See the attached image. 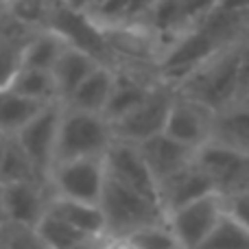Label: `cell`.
<instances>
[{
	"instance_id": "cell-8",
	"label": "cell",
	"mask_w": 249,
	"mask_h": 249,
	"mask_svg": "<svg viewBox=\"0 0 249 249\" xmlns=\"http://www.w3.org/2000/svg\"><path fill=\"white\" fill-rule=\"evenodd\" d=\"M103 162H105V171H107L109 179L118 181V184L127 186V188L136 190V193L144 195V197L160 203L158 181H155L149 164L142 158L138 144L114 140V144L105 153Z\"/></svg>"
},
{
	"instance_id": "cell-12",
	"label": "cell",
	"mask_w": 249,
	"mask_h": 249,
	"mask_svg": "<svg viewBox=\"0 0 249 249\" xmlns=\"http://www.w3.org/2000/svg\"><path fill=\"white\" fill-rule=\"evenodd\" d=\"M138 149H140L144 162L149 164L158 186L162 184V181H166L168 177L184 171L186 166H190V164L195 162V153H197V151L184 146L181 142L168 138L166 133L142 142V144H138Z\"/></svg>"
},
{
	"instance_id": "cell-24",
	"label": "cell",
	"mask_w": 249,
	"mask_h": 249,
	"mask_svg": "<svg viewBox=\"0 0 249 249\" xmlns=\"http://www.w3.org/2000/svg\"><path fill=\"white\" fill-rule=\"evenodd\" d=\"M129 238L140 249H181L175 234L168 228V223H158V225L142 228V230H138V232H133Z\"/></svg>"
},
{
	"instance_id": "cell-37",
	"label": "cell",
	"mask_w": 249,
	"mask_h": 249,
	"mask_svg": "<svg viewBox=\"0 0 249 249\" xmlns=\"http://www.w3.org/2000/svg\"><path fill=\"white\" fill-rule=\"evenodd\" d=\"M4 2H7V0H4Z\"/></svg>"
},
{
	"instance_id": "cell-32",
	"label": "cell",
	"mask_w": 249,
	"mask_h": 249,
	"mask_svg": "<svg viewBox=\"0 0 249 249\" xmlns=\"http://www.w3.org/2000/svg\"><path fill=\"white\" fill-rule=\"evenodd\" d=\"M241 101H245V103L249 105V86H247V90H245V94H243V99Z\"/></svg>"
},
{
	"instance_id": "cell-31",
	"label": "cell",
	"mask_w": 249,
	"mask_h": 249,
	"mask_svg": "<svg viewBox=\"0 0 249 249\" xmlns=\"http://www.w3.org/2000/svg\"><path fill=\"white\" fill-rule=\"evenodd\" d=\"M4 144H7V138H0V166H2V158H4Z\"/></svg>"
},
{
	"instance_id": "cell-11",
	"label": "cell",
	"mask_w": 249,
	"mask_h": 249,
	"mask_svg": "<svg viewBox=\"0 0 249 249\" xmlns=\"http://www.w3.org/2000/svg\"><path fill=\"white\" fill-rule=\"evenodd\" d=\"M212 193H221V190L216 188L214 181L195 162L158 186L160 206H162L166 216L171 214V212L179 210V208L188 206V203H193V201H199V199L208 197V195H212Z\"/></svg>"
},
{
	"instance_id": "cell-1",
	"label": "cell",
	"mask_w": 249,
	"mask_h": 249,
	"mask_svg": "<svg viewBox=\"0 0 249 249\" xmlns=\"http://www.w3.org/2000/svg\"><path fill=\"white\" fill-rule=\"evenodd\" d=\"M247 42L249 35L221 51L199 70H195L190 77H186L175 90L181 96H188V99L210 107L214 114L241 101L243 92H245Z\"/></svg>"
},
{
	"instance_id": "cell-28",
	"label": "cell",
	"mask_w": 249,
	"mask_h": 249,
	"mask_svg": "<svg viewBox=\"0 0 249 249\" xmlns=\"http://www.w3.org/2000/svg\"><path fill=\"white\" fill-rule=\"evenodd\" d=\"M105 249H140L129 236H105Z\"/></svg>"
},
{
	"instance_id": "cell-33",
	"label": "cell",
	"mask_w": 249,
	"mask_h": 249,
	"mask_svg": "<svg viewBox=\"0 0 249 249\" xmlns=\"http://www.w3.org/2000/svg\"><path fill=\"white\" fill-rule=\"evenodd\" d=\"M4 7V0H0V9H2Z\"/></svg>"
},
{
	"instance_id": "cell-4",
	"label": "cell",
	"mask_w": 249,
	"mask_h": 249,
	"mask_svg": "<svg viewBox=\"0 0 249 249\" xmlns=\"http://www.w3.org/2000/svg\"><path fill=\"white\" fill-rule=\"evenodd\" d=\"M177 90L175 86L160 79L151 94L118 123H114V136L116 140L131 142V144H142L155 136H162L166 131L168 114L175 103Z\"/></svg>"
},
{
	"instance_id": "cell-21",
	"label": "cell",
	"mask_w": 249,
	"mask_h": 249,
	"mask_svg": "<svg viewBox=\"0 0 249 249\" xmlns=\"http://www.w3.org/2000/svg\"><path fill=\"white\" fill-rule=\"evenodd\" d=\"M20 181H39V184H44V179L35 171L33 162L24 153L20 142L16 138H7L2 166H0V184H20Z\"/></svg>"
},
{
	"instance_id": "cell-23",
	"label": "cell",
	"mask_w": 249,
	"mask_h": 249,
	"mask_svg": "<svg viewBox=\"0 0 249 249\" xmlns=\"http://www.w3.org/2000/svg\"><path fill=\"white\" fill-rule=\"evenodd\" d=\"M199 249H249V230L234 214L225 212Z\"/></svg>"
},
{
	"instance_id": "cell-18",
	"label": "cell",
	"mask_w": 249,
	"mask_h": 249,
	"mask_svg": "<svg viewBox=\"0 0 249 249\" xmlns=\"http://www.w3.org/2000/svg\"><path fill=\"white\" fill-rule=\"evenodd\" d=\"M68 46H70V42L57 29H53V26L51 29L37 31L31 37V42L26 44L24 55H22V66L53 72V68L57 66V61L61 59V55L66 53Z\"/></svg>"
},
{
	"instance_id": "cell-13",
	"label": "cell",
	"mask_w": 249,
	"mask_h": 249,
	"mask_svg": "<svg viewBox=\"0 0 249 249\" xmlns=\"http://www.w3.org/2000/svg\"><path fill=\"white\" fill-rule=\"evenodd\" d=\"M210 142L249 158V105L236 101L214 114Z\"/></svg>"
},
{
	"instance_id": "cell-14",
	"label": "cell",
	"mask_w": 249,
	"mask_h": 249,
	"mask_svg": "<svg viewBox=\"0 0 249 249\" xmlns=\"http://www.w3.org/2000/svg\"><path fill=\"white\" fill-rule=\"evenodd\" d=\"M114 83H116V68L107 66V64H101L99 68L77 88V92H74L64 105L70 109H77V112L103 116L105 109H107L109 96H112Z\"/></svg>"
},
{
	"instance_id": "cell-29",
	"label": "cell",
	"mask_w": 249,
	"mask_h": 249,
	"mask_svg": "<svg viewBox=\"0 0 249 249\" xmlns=\"http://www.w3.org/2000/svg\"><path fill=\"white\" fill-rule=\"evenodd\" d=\"M74 249H105V236L99 238H86L81 245H77Z\"/></svg>"
},
{
	"instance_id": "cell-2",
	"label": "cell",
	"mask_w": 249,
	"mask_h": 249,
	"mask_svg": "<svg viewBox=\"0 0 249 249\" xmlns=\"http://www.w3.org/2000/svg\"><path fill=\"white\" fill-rule=\"evenodd\" d=\"M114 140H116L114 127L105 116L77 112L64 105L59 136H57L55 164L70 162V160L105 158Z\"/></svg>"
},
{
	"instance_id": "cell-25",
	"label": "cell",
	"mask_w": 249,
	"mask_h": 249,
	"mask_svg": "<svg viewBox=\"0 0 249 249\" xmlns=\"http://www.w3.org/2000/svg\"><path fill=\"white\" fill-rule=\"evenodd\" d=\"M2 247L4 249H48L33 228H20V225H4Z\"/></svg>"
},
{
	"instance_id": "cell-35",
	"label": "cell",
	"mask_w": 249,
	"mask_h": 249,
	"mask_svg": "<svg viewBox=\"0 0 249 249\" xmlns=\"http://www.w3.org/2000/svg\"><path fill=\"white\" fill-rule=\"evenodd\" d=\"M2 230H4V228H0V236H2Z\"/></svg>"
},
{
	"instance_id": "cell-17",
	"label": "cell",
	"mask_w": 249,
	"mask_h": 249,
	"mask_svg": "<svg viewBox=\"0 0 249 249\" xmlns=\"http://www.w3.org/2000/svg\"><path fill=\"white\" fill-rule=\"evenodd\" d=\"M48 105L24 99L11 88L0 92V138H18L22 129Z\"/></svg>"
},
{
	"instance_id": "cell-16",
	"label": "cell",
	"mask_w": 249,
	"mask_h": 249,
	"mask_svg": "<svg viewBox=\"0 0 249 249\" xmlns=\"http://www.w3.org/2000/svg\"><path fill=\"white\" fill-rule=\"evenodd\" d=\"M48 212L55 216L64 219L68 225L79 230L81 234L90 238L107 236V225H105V214L101 206L96 203H83V201H72V199L64 197H53L48 201Z\"/></svg>"
},
{
	"instance_id": "cell-30",
	"label": "cell",
	"mask_w": 249,
	"mask_h": 249,
	"mask_svg": "<svg viewBox=\"0 0 249 249\" xmlns=\"http://www.w3.org/2000/svg\"><path fill=\"white\" fill-rule=\"evenodd\" d=\"M7 225V219H4V210H2V195H0V228Z\"/></svg>"
},
{
	"instance_id": "cell-36",
	"label": "cell",
	"mask_w": 249,
	"mask_h": 249,
	"mask_svg": "<svg viewBox=\"0 0 249 249\" xmlns=\"http://www.w3.org/2000/svg\"><path fill=\"white\" fill-rule=\"evenodd\" d=\"M57 2H59V0H57Z\"/></svg>"
},
{
	"instance_id": "cell-9",
	"label": "cell",
	"mask_w": 249,
	"mask_h": 249,
	"mask_svg": "<svg viewBox=\"0 0 249 249\" xmlns=\"http://www.w3.org/2000/svg\"><path fill=\"white\" fill-rule=\"evenodd\" d=\"M212 123H214V112L210 107L188 99V96H181L177 92L164 133L188 149L199 151L203 144L210 142Z\"/></svg>"
},
{
	"instance_id": "cell-34",
	"label": "cell",
	"mask_w": 249,
	"mask_h": 249,
	"mask_svg": "<svg viewBox=\"0 0 249 249\" xmlns=\"http://www.w3.org/2000/svg\"><path fill=\"white\" fill-rule=\"evenodd\" d=\"M0 249H4V247H2V236H0Z\"/></svg>"
},
{
	"instance_id": "cell-3",
	"label": "cell",
	"mask_w": 249,
	"mask_h": 249,
	"mask_svg": "<svg viewBox=\"0 0 249 249\" xmlns=\"http://www.w3.org/2000/svg\"><path fill=\"white\" fill-rule=\"evenodd\" d=\"M101 210L105 214L107 236H131L142 228L166 223V214L158 201L109 177L105 181V190L101 197Z\"/></svg>"
},
{
	"instance_id": "cell-19",
	"label": "cell",
	"mask_w": 249,
	"mask_h": 249,
	"mask_svg": "<svg viewBox=\"0 0 249 249\" xmlns=\"http://www.w3.org/2000/svg\"><path fill=\"white\" fill-rule=\"evenodd\" d=\"M11 90L22 94L24 99L37 101V103H46V105L61 103L55 77H53V72H48V70H37V68H26V66H22L16 81H13V86H11Z\"/></svg>"
},
{
	"instance_id": "cell-10",
	"label": "cell",
	"mask_w": 249,
	"mask_h": 249,
	"mask_svg": "<svg viewBox=\"0 0 249 249\" xmlns=\"http://www.w3.org/2000/svg\"><path fill=\"white\" fill-rule=\"evenodd\" d=\"M2 210L7 225L37 228L48 212L51 190L39 181H20V184H0Z\"/></svg>"
},
{
	"instance_id": "cell-27",
	"label": "cell",
	"mask_w": 249,
	"mask_h": 249,
	"mask_svg": "<svg viewBox=\"0 0 249 249\" xmlns=\"http://www.w3.org/2000/svg\"><path fill=\"white\" fill-rule=\"evenodd\" d=\"M59 4L70 13H77V16H90L96 9L99 0H59Z\"/></svg>"
},
{
	"instance_id": "cell-15",
	"label": "cell",
	"mask_w": 249,
	"mask_h": 249,
	"mask_svg": "<svg viewBox=\"0 0 249 249\" xmlns=\"http://www.w3.org/2000/svg\"><path fill=\"white\" fill-rule=\"evenodd\" d=\"M101 64H103V61H99L94 55H90L88 51L70 44V46L66 48V53L61 55V59L57 61V66L53 68V77H55L61 103H66V101L77 92V88L81 86Z\"/></svg>"
},
{
	"instance_id": "cell-22",
	"label": "cell",
	"mask_w": 249,
	"mask_h": 249,
	"mask_svg": "<svg viewBox=\"0 0 249 249\" xmlns=\"http://www.w3.org/2000/svg\"><path fill=\"white\" fill-rule=\"evenodd\" d=\"M35 232L39 234V238L48 249H74L86 238H90L86 234H81L79 230H74L72 225H68L64 219L55 216L53 212L44 214V219L37 223Z\"/></svg>"
},
{
	"instance_id": "cell-26",
	"label": "cell",
	"mask_w": 249,
	"mask_h": 249,
	"mask_svg": "<svg viewBox=\"0 0 249 249\" xmlns=\"http://www.w3.org/2000/svg\"><path fill=\"white\" fill-rule=\"evenodd\" d=\"M225 197H228V212L236 216L249 230V190L230 193V195H225Z\"/></svg>"
},
{
	"instance_id": "cell-5",
	"label": "cell",
	"mask_w": 249,
	"mask_h": 249,
	"mask_svg": "<svg viewBox=\"0 0 249 249\" xmlns=\"http://www.w3.org/2000/svg\"><path fill=\"white\" fill-rule=\"evenodd\" d=\"M105 181H107V171L103 158L70 160L53 166L48 175V190L53 197L101 206Z\"/></svg>"
},
{
	"instance_id": "cell-6",
	"label": "cell",
	"mask_w": 249,
	"mask_h": 249,
	"mask_svg": "<svg viewBox=\"0 0 249 249\" xmlns=\"http://www.w3.org/2000/svg\"><path fill=\"white\" fill-rule=\"evenodd\" d=\"M225 212H228V197L223 193H212L171 212L166 216V223L181 249H199Z\"/></svg>"
},
{
	"instance_id": "cell-7",
	"label": "cell",
	"mask_w": 249,
	"mask_h": 249,
	"mask_svg": "<svg viewBox=\"0 0 249 249\" xmlns=\"http://www.w3.org/2000/svg\"><path fill=\"white\" fill-rule=\"evenodd\" d=\"M61 114H64V103H51L26 124L20 131V136L16 138L46 186H48V175H51L53 166H55V151H57Z\"/></svg>"
},
{
	"instance_id": "cell-20",
	"label": "cell",
	"mask_w": 249,
	"mask_h": 249,
	"mask_svg": "<svg viewBox=\"0 0 249 249\" xmlns=\"http://www.w3.org/2000/svg\"><path fill=\"white\" fill-rule=\"evenodd\" d=\"M57 4H59L57 0H7L2 9L13 20L37 33V31L51 29Z\"/></svg>"
}]
</instances>
